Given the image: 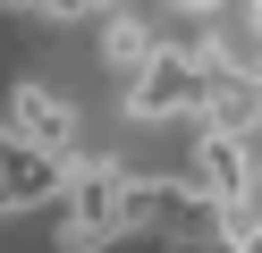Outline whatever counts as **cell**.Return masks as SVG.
I'll use <instances>...</instances> for the list:
<instances>
[{
    "mask_svg": "<svg viewBox=\"0 0 262 253\" xmlns=\"http://www.w3.org/2000/svg\"><path fill=\"white\" fill-rule=\"evenodd\" d=\"M203 93H211V51L161 42L152 67L127 84V118H144V127H161V118H203Z\"/></svg>",
    "mask_w": 262,
    "mask_h": 253,
    "instance_id": "6da1fadb",
    "label": "cell"
},
{
    "mask_svg": "<svg viewBox=\"0 0 262 253\" xmlns=\"http://www.w3.org/2000/svg\"><path fill=\"white\" fill-rule=\"evenodd\" d=\"M119 211H127V169L110 152H76L68 160V253L76 245H110L119 236Z\"/></svg>",
    "mask_w": 262,
    "mask_h": 253,
    "instance_id": "7a4b0ae2",
    "label": "cell"
},
{
    "mask_svg": "<svg viewBox=\"0 0 262 253\" xmlns=\"http://www.w3.org/2000/svg\"><path fill=\"white\" fill-rule=\"evenodd\" d=\"M178 177L194 186V194L211 202V211H228L237 219L245 211V194H254V152L237 144V135H211V127H194V144H186V169Z\"/></svg>",
    "mask_w": 262,
    "mask_h": 253,
    "instance_id": "3957f363",
    "label": "cell"
},
{
    "mask_svg": "<svg viewBox=\"0 0 262 253\" xmlns=\"http://www.w3.org/2000/svg\"><path fill=\"white\" fill-rule=\"evenodd\" d=\"M42 202H68V160L0 127V211H42Z\"/></svg>",
    "mask_w": 262,
    "mask_h": 253,
    "instance_id": "277c9868",
    "label": "cell"
},
{
    "mask_svg": "<svg viewBox=\"0 0 262 253\" xmlns=\"http://www.w3.org/2000/svg\"><path fill=\"white\" fill-rule=\"evenodd\" d=\"M9 127H17L26 144H42V152H68V144H76V101L26 76L17 93H9Z\"/></svg>",
    "mask_w": 262,
    "mask_h": 253,
    "instance_id": "5b68a950",
    "label": "cell"
},
{
    "mask_svg": "<svg viewBox=\"0 0 262 253\" xmlns=\"http://www.w3.org/2000/svg\"><path fill=\"white\" fill-rule=\"evenodd\" d=\"M194 127H211V135H254L262 127V84H245V76H211V93H203V118Z\"/></svg>",
    "mask_w": 262,
    "mask_h": 253,
    "instance_id": "8992f818",
    "label": "cell"
},
{
    "mask_svg": "<svg viewBox=\"0 0 262 253\" xmlns=\"http://www.w3.org/2000/svg\"><path fill=\"white\" fill-rule=\"evenodd\" d=\"M152 51H161V34H152V26H144V17H136V9H110V17H102V59H110V67H119V76H127V84H136V76H144V67H152Z\"/></svg>",
    "mask_w": 262,
    "mask_h": 253,
    "instance_id": "52a82bcc",
    "label": "cell"
},
{
    "mask_svg": "<svg viewBox=\"0 0 262 253\" xmlns=\"http://www.w3.org/2000/svg\"><path fill=\"white\" fill-rule=\"evenodd\" d=\"M34 9H51V17H93V9H110V0H34Z\"/></svg>",
    "mask_w": 262,
    "mask_h": 253,
    "instance_id": "ba28073f",
    "label": "cell"
},
{
    "mask_svg": "<svg viewBox=\"0 0 262 253\" xmlns=\"http://www.w3.org/2000/svg\"><path fill=\"white\" fill-rule=\"evenodd\" d=\"M228 253H262V219H254V228H237V245H228Z\"/></svg>",
    "mask_w": 262,
    "mask_h": 253,
    "instance_id": "9c48e42d",
    "label": "cell"
},
{
    "mask_svg": "<svg viewBox=\"0 0 262 253\" xmlns=\"http://www.w3.org/2000/svg\"><path fill=\"white\" fill-rule=\"evenodd\" d=\"M211 9H220V0H178V17H211Z\"/></svg>",
    "mask_w": 262,
    "mask_h": 253,
    "instance_id": "30bf717a",
    "label": "cell"
},
{
    "mask_svg": "<svg viewBox=\"0 0 262 253\" xmlns=\"http://www.w3.org/2000/svg\"><path fill=\"white\" fill-rule=\"evenodd\" d=\"M245 9H254V34H262V0H245Z\"/></svg>",
    "mask_w": 262,
    "mask_h": 253,
    "instance_id": "8fae6325",
    "label": "cell"
}]
</instances>
